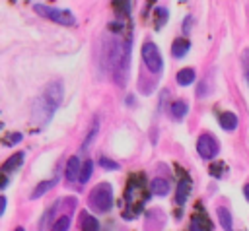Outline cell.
Instances as JSON below:
<instances>
[{"instance_id": "cell-1", "label": "cell", "mask_w": 249, "mask_h": 231, "mask_svg": "<svg viewBox=\"0 0 249 231\" xmlns=\"http://www.w3.org/2000/svg\"><path fill=\"white\" fill-rule=\"evenodd\" d=\"M142 179H144L142 175H132L126 184V190H124V200H126V206L132 210V217H134V214H138V210L142 208V204L148 198V194L144 192Z\"/></svg>"}, {"instance_id": "cell-2", "label": "cell", "mask_w": 249, "mask_h": 231, "mask_svg": "<svg viewBox=\"0 0 249 231\" xmlns=\"http://www.w3.org/2000/svg\"><path fill=\"white\" fill-rule=\"evenodd\" d=\"M89 206L93 208V212L97 214H105L111 210L113 206V188L109 182H99L97 186H93V190L89 192Z\"/></svg>"}, {"instance_id": "cell-3", "label": "cell", "mask_w": 249, "mask_h": 231, "mask_svg": "<svg viewBox=\"0 0 249 231\" xmlns=\"http://www.w3.org/2000/svg\"><path fill=\"white\" fill-rule=\"evenodd\" d=\"M33 10L41 16V17H47L54 23H60V25H76V17L70 10H58V8H51V6H43V4H35Z\"/></svg>"}, {"instance_id": "cell-4", "label": "cell", "mask_w": 249, "mask_h": 231, "mask_svg": "<svg viewBox=\"0 0 249 231\" xmlns=\"http://www.w3.org/2000/svg\"><path fill=\"white\" fill-rule=\"evenodd\" d=\"M142 58H144V64L146 68L152 72V74H160L161 68H163V62H161V54L158 50V47L154 43H146L142 47Z\"/></svg>"}, {"instance_id": "cell-5", "label": "cell", "mask_w": 249, "mask_h": 231, "mask_svg": "<svg viewBox=\"0 0 249 231\" xmlns=\"http://www.w3.org/2000/svg\"><path fill=\"white\" fill-rule=\"evenodd\" d=\"M218 149H220V146H218V142H216L214 136H210V134H200L198 136V140H196V151H198V155L202 159L216 157Z\"/></svg>"}, {"instance_id": "cell-6", "label": "cell", "mask_w": 249, "mask_h": 231, "mask_svg": "<svg viewBox=\"0 0 249 231\" xmlns=\"http://www.w3.org/2000/svg\"><path fill=\"white\" fill-rule=\"evenodd\" d=\"M45 99L53 105V109H56V107L60 105V101H62V87H60L58 82H53V83L45 89Z\"/></svg>"}, {"instance_id": "cell-7", "label": "cell", "mask_w": 249, "mask_h": 231, "mask_svg": "<svg viewBox=\"0 0 249 231\" xmlns=\"http://www.w3.org/2000/svg\"><path fill=\"white\" fill-rule=\"evenodd\" d=\"M218 122H220V126H222L224 130H235V128H237L239 118H237V115H235V113H231V111H224V113H220Z\"/></svg>"}, {"instance_id": "cell-8", "label": "cell", "mask_w": 249, "mask_h": 231, "mask_svg": "<svg viewBox=\"0 0 249 231\" xmlns=\"http://www.w3.org/2000/svg\"><path fill=\"white\" fill-rule=\"evenodd\" d=\"M80 171H82V165H80V161H78V157L76 155H72L70 159H68V163H66V171H64V175H66V181H76V179H80Z\"/></svg>"}, {"instance_id": "cell-9", "label": "cell", "mask_w": 249, "mask_h": 231, "mask_svg": "<svg viewBox=\"0 0 249 231\" xmlns=\"http://www.w3.org/2000/svg\"><path fill=\"white\" fill-rule=\"evenodd\" d=\"M189 49H191V43H189L187 39L179 37V39H175L173 45H171V56H173V58H183V56L189 52Z\"/></svg>"}, {"instance_id": "cell-10", "label": "cell", "mask_w": 249, "mask_h": 231, "mask_svg": "<svg viewBox=\"0 0 249 231\" xmlns=\"http://www.w3.org/2000/svg\"><path fill=\"white\" fill-rule=\"evenodd\" d=\"M191 194V181L189 179H181L179 184H177V192H175V200L177 204H185L187 198Z\"/></svg>"}, {"instance_id": "cell-11", "label": "cell", "mask_w": 249, "mask_h": 231, "mask_svg": "<svg viewBox=\"0 0 249 231\" xmlns=\"http://www.w3.org/2000/svg\"><path fill=\"white\" fill-rule=\"evenodd\" d=\"M21 163H23V151H18V153L10 155V157L2 163V171H4V173H10V171L18 169Z\"/></svg>"}, {"instance_id": "cell-12", "label": "cell", "mask_w": 249, "mask_h": 231, "mask_svg": "<svg viewBox=\"0 0 249 231\" xmlns=\"http://www.w3.org/2000/svg\"><path fill=\"white\" fill-rule=\"evenodd\" d=\"M210 221L206 215H198L195 214L193 219H191V231H210Z\"/></svg>"}, {"instance_id": "cell-13", "label": "cell", "mask_w": 249, "mask_h": 231, "mask_svg": "<svg viewBox=\"0 0 249 231\" xmlns=\"http://www.w3.org/2000/svg\"><path fill=\"white\" fill-rule=\"evenodd\" d=\"M175 80H177V83H179V85L187 87V85H191V83L195 82V70H193V68H183V70H179V72H177Z\"/></svg>"}, {"instance_id": "cell-14", "label": "cell", "mask_w": 249, "mask_h": 231, "mask_svg": "<svg viewBox=\"0 0 249 231\" xmlns=\"http://www.w3.org/2000/svg\"><path fill=\"white\" fill-rule=\"evenodd\" d=\"M150 188H152V192H154L156 196H165V194L169 192V182H167L165 179L158 177V179H154V181L150 182Z\"/></svg>"}, {"instance_id": "cell-15", "label": "cell", "mask_w": 249, "mask_h": 231, "mask_svg": "<svg viewBox=\"0 0 249 231\" xmlns=\"http://www.w3.org/2000/svg\"><path fill=\"white\" fill-rule=\"evenodd\" d=\"M169 113H171V116H175V118H183L187 113H189V105L185 103V101H173L171 105H169Z\"/></svg>"}, {"instance_id": "cell-16", "label": "cell", "mask_w": 249, "mask_h": 231, "mask_svg": "<svg viewBox=\"0 0 249 231\" xmlns=\"http://www.w3.org/2000/svg\"><path fill=\"white\" fill-rule=\"evenodd\" d=\"M111 6H113V10H115V14L119 16V17H128V12H130V0H113L111 2Z\"/></svg>"}, {"instance_id": "cell-17", "label": "cell", "mask_w": 249, "mask_h": 231, "mask_svg": "<svg viewBox=\"0 0 249 231\" xmlns=\"http://www.w3.org/2000/svg\"><path fill=\"white\" fill-rule=\"evenodd\" d=\"M216 214H218V219H220L222 227H224L226 231H231V214L228 212V208L220 206V208H216Z\"/></svg>"}, {"instance_id": "cell-18", "label": "cell", "mask_w": 249, "mask_h": 231, "mask_svg": "<svg viewBox=\"0 0 249 231\" xmlns=\"http://www.w3.org/2000/svg\"><path fill=\"white\" fill-rule=\"evenodd\" d=\"M82 231H99L97 219L89 214H82Z\"/></svg>"}, {"instance_id": "cell-19", "label": "cell", "mask_w": 249, "mask_h": 231, "mask_svg": "<svg viewBox=\"0 0 249 231\" xmlns=\"http://www.w3.org/2000/svg\"><path fill=\"white\" fill-rule=\"evenodd\" d=\"M167 21V10L165 8H156L154 10V27L160 29Z\"/></svg>"}, {"instance_id": "cell-20", "label": "cell", "mask_w": 249, "mask_h": 231, "mask_svg": "<svg viewBox=\"0 0 249 231\" xmlns=\"http://www.w3.org/2000/svg\"><path fill=\"white\" fill-rule=\"evenodd\" d=\"M91 173H93V161H91V159H88V161H84V163H82L80 182H88V181H89V177H91Z\"/></svg>"}, {"instance_id": "cell-21", "label": "cell", "mask_w": 249, "mask_h": 231, "mask_svg": "<svg viewBox=\"0 0 249 231\" xmlns=\"http://www.w3.org/2000/svg\"><path fill=\"white\" fill-rule=\"evenodd\" d=\"M53 184H54V181H43V182H39V186H37V188L31 192V198L35 200V198L43 196V194H45V192H47V190H49Z\"/></svg>"}, {"instance_id": "cell-22", "label": "cell", "mask_w": 249, "mask_h": 231, "mask_svg": "<svg viewBox=\"0 0 249 231\" xmlns=\"http://www.w3.org/2000/svg\"><path fill=\"white\" fill-rule=\"evenodd\" d=\"M68 227H70V217L68 215H62V217H58L54 221V225L51 227V231H68Z\"/></svg>"}, {"instance_id": "cell-23", "label": "cell", "mask_w": 249, "mask_h": 231, "mask_svg": "<svg viewBox=\"0 0 249 231\" xmlns=\"http://www.w3.org/2000/svg\"><path fill=\"white\" fill-rule=\"evenodd\" d=\"M99 165H101L103 169H109V171H117V169H119V163L113 161V159H109V157H105V155L99 159Z\"/></svg>"}, {"instance_id": "cell-24", "label": "cell", "mask_w": 249, "mask_h": 231, "mask_svg": "<svg viewBox=\"0 0 249 231\" xmlns=\"http://www.w3.org/2000/svg\"><path fill=\"white\" fill-rule=\"evenodd\" d=\"M10 138H12V140H10V142H6V144H14V142H19V140H21V134H19V132H16V134H10Z\"/></svg>"}, {"instance_id": "cell-25", "label": "cell", "mask_w": 249, "mask_h": 231, "mask_svg": "<svg viewBox=\"0 0 249 231\" xmlns=\"http://www.w3.org/2000/svg\"><path fill=\"white\" fill-rule=\"evenodd\" d=\"M243 194H245V200L249 202V182L245 184V188H243Z\"/></svg>"}, {"instance_id": "cell-26", "label": "cell", "mask_w": 249, "mask_h": 231, "mask_svg": "<svg viewBox=\"0 0 249 231\" xmlns=\"http://www.w3.org/2000/svg\"><path fill=\"white\" fill-rule=\"evenodd\" d=\"M245 74H247V82H249V66H247V70H245Z\"/></svg>"}, {"instance_id": "cell-27", "label": "cell", "mask_w": 249, "mask_h": 231, "mask_svg": "<svg viewBox=\"0 0 249 231\" xmlns=\"http://www.w3.org/2000/svg\"><path fill=\"white\" fill-rule=\"evenodd\" d=\"M16 231H25V229H23V227H18V229H16Z\"/></svg>"}]
</instances>
